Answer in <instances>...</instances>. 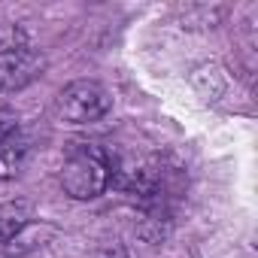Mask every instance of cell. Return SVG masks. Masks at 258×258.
Instances as JSON below:
<instances>
[{"mask_svg": "<svg viewBox=\"0 0 258 258\" xmlns=\"http://www.w3.org/2000/svg\"><path fill=\"white\" fill-rule=\"evenodd\" d=\"M91 258H131V255H127V249H124L121 243H106V246H100Z\"/></svg>", "mask_w": 258, "mask_h": 258, "instance_id": "8", "label": "cell"}, {"mask_svg": "<svg viewBox=\"0 0 258 258\" xmlns=\"http://www.w3.org/2000/svg\"><path fill=\"white\" fill-rule=\"evenodd\" d=\"M16 127H19V115H16V109L0 106V146H4V143L16 134Z\"/></svg>", "mask_w": 258, "mask_h": 258, "instance_id": "7", "label": "cell"}, {"mask_svg": "<svg viewBox=\"0 0 258 258\" xmlns=\"http://www.w3.org/2000/svg\"><path fill=\"white\" fill-rule=\"evenodd\" d=\"M34 219V207L31 201H10L0 204V243L16 240Z\"/></svg>", "mask_w": 258, "mask_h": 258, "instance_id": "5", "label": "cell"}, {"mask_svg": "<svg viewBox=\"0 0 258 258\" xmlns=\"http://www.w3.org/2000/svg\"><path fill=\"white\" fill-rule=\"evenodd\" d=\"M109 109H112V97L106 85H100L97 79H76L64 85L55 97V112L67 124H91L103 118Z\"/></svg>", "mask_w": 258, "mask_h": 258, "instance_id": "2", "label": "cell"}, {"mask_svg": "<svg viewBox=\"0 0 258 258\" xmlns=\"http://www.w3.org/2000/svg\"><path fill=\"white\" fill-rule=\"evenodd\" d=\"M112 185V158L94 146L79 143L61 164V188L73 201H94Z\"/></svg>", "mask_w": 258, "mask_h": 258, "instance_id": "1", "label": "cell"}, {"mask_svg": "<svg viewBox=\"0 0 258 258\" xmlns=\"http://www.w3.org/2000/svg\"><path fill=\"white\" fill-rule=\"evenodd\" d=\"M170 228H173V210H170V207H158V204L143 207V213H140V219H137V234H140L146 243H161V240H167Z\"/></svg>", "mask_w": 258, "mask_h": 258, "instance_id": "4", "label": "cell"}, {"mask_svg": "<svg viewBox=\"0 0 258 258\" xmlns=\"http://www.w3.org/2000/svg\"><path fill=\"white\" fill-rule=\"evenodd\" d=\"M28 158V146L25 143H13V146H0V182L4 179H16L25 167Z\"/></svg>", "mask_w": 258, "mask_h": 258, "instance_id": "6", "label": "cell"}, {"mask_svg": "<svg viewBox=\"0 0 258 258\" xmlns=\"http://www.w3.org/2000/svg\"><path fill=\"white\" fill-rule=\"evenodd\" d=\"M46 70V58L34 49L16 46L0 52V94H13L37 82Z\"/></svg>", "mask_w": 258, "mask_h": 258, "instance_id": "3", "label": "cell"}]
</instances>
